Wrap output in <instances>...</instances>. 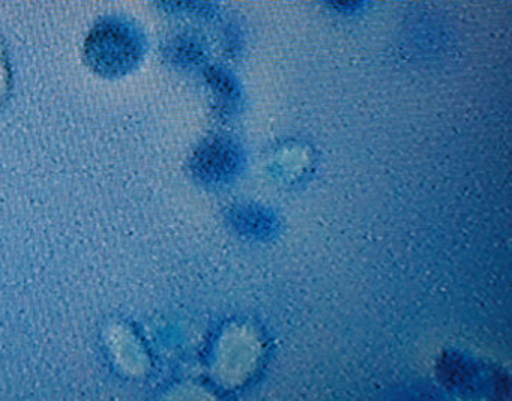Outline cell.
<instances>
[{
    "instance_id": "277c9868",
    "label": "cell",
    "mask_w": 512,
    "mask_h": 401,
    "mask_svg": "<svg viewBox=\"0 0 512 401\" xmlns=\"http://www.w3.org/2000/svg\"><path fill=\"white\" fill-rule=\"evenodd\" d=\"M365 0H326V4L340 13H352L364 5Z\"/></svg>"
},
{
    "instance_id": "6da1fadb",
    "label": "cell",
    "mask_w": 512,
    "mask_h": 401,
    "mask_svg": "<svg viewBox=\"0 0 512 401\" xmlns=\"http://www.w3.org/2000/svg\"><path fill=\"white\" fill-rule=\"evenodd\" d=\"M83 53L95 73L106 77L125 76L136 70L145 58L146 35L133 20L106 16L89 29Z\"/></svg>"
},
{
    "instance_id": "7a4b0ae2",
    "label": "cell",
    "mask_w": 512,
    "mask_h": 401,
    "mask_svg": "<svg viewBox=\"0 0 512 401\" xmlns=\"http://www.w3.org/2000/svg\"><path fill=\"white\" fill-rule=\"evenodd\" d=\"M200 37L202 35L191 31L172 35L164 46L167 58L178 64H196L205 56V44Z\"/></svg>"
},
{
    "instance_id": "3957f363",
    "label": "cell",
    "mask_w": 512,
    "mask_h": 401,
    "mask_svg": "<svg viewBox=\"0 0 512 401\" xmlns=\"http://www.w3.org/2000/svg\"><path fill=\"white\" fill-rule=\"evenodd\" d=\"M155 7L170 16H188L196 19H214L218 5L214 0H154Z\"/></svg>"
}]
</instances>
